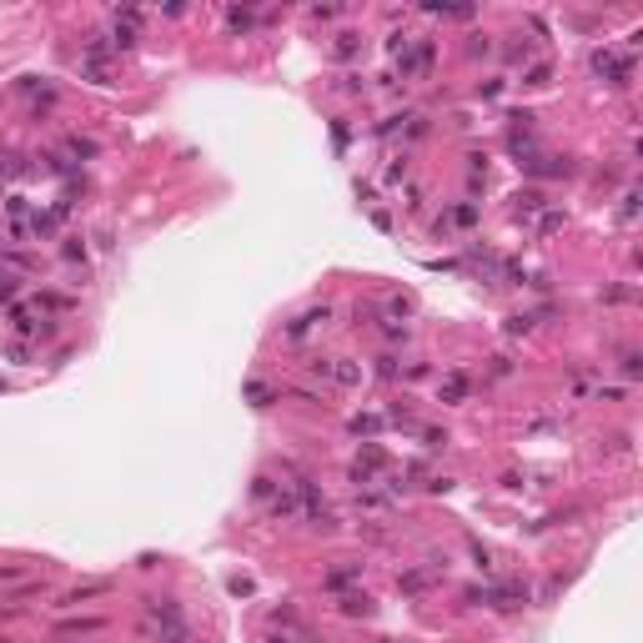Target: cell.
<instances>
[{
	"label": "cell",
	"mask_w": 643,
	"mask_h": 643,
	"mask_svg": "<svg viewBox=\"0 0 643 643\" xmlns=\"http://www.w3.org/2000/svg\"><path fill=\"white\" fill-rule=\"evenodd\" d=\"M427 588V573L418 568V573H402V593H423Z\"/></svg>",
	"instance_id": "cell-24"
},
{
	"label": "cell",
	"mask_w": 643,
	"mask_h": 643,
	"mask_svg": "<svg viewBox=\"0 0 643 643\" xmlns=\"http://www.w3.org/2000/svg\"><path fill=\"white\" fill-rule=\"evenodd\" d=\"M247 402H252V407H272V402H276V392H272L267 382H247Z\"/></svg>",
	"instance_id": "cell-18"
},
{
	"label": "cell",
	"mask_w": 643,
	"mask_h": 643,
	"mask_svg": "<svg viewBox=\"0 0 643 643\" xmlns=\"http://www.w3.org/2000/svg\"><path fill=\"white\" fill-rule=\"evenodd\" d=\"M297 503H302V518L312 522V528L337 533V513L327 508V498L317 493V483H312V478H297Z\"/></svg>",
	"instance_id": "cell-2"
},
{
	"label": "cell",
	"mask_w": 643,
	"mask_h": 643,
	"mask_svg": "<svg viewBox=\"0 0 643 643\" xmlns=\"http://www.w3.org/2000/svg\"><path fill=\"white\" fill-rule=\"evenodd\" d=\"M327 317H332V307H312V312H302L297 322H286V337H291V342H302V337H307L317 322H327Z\"/></svg>",
	"instance_id": "cell-7"
},
{
	"label": "cell",
	"mask_w": 643,
	"mask_h": 643,
	"mask_svg": "<svg viewBox=\"0 0 643 643\" xmlns=\"http://www.w3.org/2000/svg\"><path fill=\"white\" fill-rule=\"evenodd\" d=\"M623 377H628V382L643 377V357H638V352H623Z\"/></svg>",
	"instance_id": "cell-25"
},
{
	"label": "cell",
	"mask_w": 643,
	"mask_h": 643,
	"mask_svg": "<svg viewBox=\"0 0 643 643\" xmlns=\"http://www.w3.org/2000/svg\"><path fill=\"white\" fill-rule=\"evenodd\" d=\"M81 76H86V81H96V86H111V71H106V61H86V55H81Z\"/></svg>",
	"instance_id": "cell-17"
},
{
	"label": "cell",
	"mask_w": 643,
	"mask_h": 643,
	"mask_svg": "<svg viewBox=\"0 0 643 643\" xmlns=\"http://www.w3.org/2000/svg\"><path fill=\"white\" fill-rule=\"evenodd\" d=\"M628 297H633V286H608L603 291V302H628Z\"/></svg>",
	"instance_id": "cell-34"
},
{
	"label": "cell",
	"mask_w": 643,
	"mask_h": 643,
	"mask_svg": "<svg viewBox=\"0 0 643 643\" xmlns=\"http://www.w3.org/2000/svg\"><path fill=\"white\" fill-rule=\"evenodd\" d=\"M11 322H16V332H35V317L26 307H11Z\"/></svg>",
	"instance_id": "cell-27"
},
{
	"label": "cell",
	"mask_w": 643,
	"mask_h": 643,
	"mask_svg": "<svg viewBox=\"0 0 643 643\" xmlns=\"http://www.w3.org/2000/svg\"><path fill=\"white\" fill-rule=\"evenodd\" d=\"M397 61H402V76H427V66H432V40H413Z\"/></svg>",
	"instance_id": "cell-5"
},
{
	"label": "cell",
	"mask_w": 643,
	"mask_h": 643,
	"mask_svg": "<svg viewBox=\"0 0 643 643\" xmlns=\"http://www.w3.org/2000/svg\"><path fill=\"white\" fill-rule=\"evenodd\" d=\"M61 257H66V262H86V247H81V242H76V237H71V242H66V247H61Z\"/></svg>",
	"instance_id": "cell-30"
},
{
	"label": "cell",
	"mask_w": 643,
	"mask_h": 643,
	"mask_svg": "<svg viewBox=\"0 0 643 643\" xmlns=\"http://www.w3.org/2000/svg\"><path fill=\"white\" fill-rule=\"evenodd\" d=\"M332 382H342V387H357V382H362V367H357L352 357H332Z\"/></svg>",
	"instance_id": "cell-10"
},
{
	"label": "cell",
	"mask_w": 643,
	"mask_h": 643,
	"mask_svg": "<svg viewBox=\"0 0 643 643\" xmlns=\"http://www.w3.org/2000/svg\"><path fill=\"white\" fill-rule=\"evenodd\" d=\"M252 498H257V503H272V498H276V483H272L267 473H262V478H252Z\"/></svg>",
	"instance_id": "cell-22"
},
{
	"label": "cell",
	"mask_w": 643,
	"mask_h": 643,
	"mask_svg": "<svg viewBox=\"0 0 643 643\" xmlns=\"http://www.w3.org/2000/svg\"><path fill=\"white\" fill-rule=\"evenodd\" d=\"M618 216H623V221H633V216H638V191H623V206H618Z\"/></svg>",
	"instance_id": "cell-28"
},
{
	"label": "cell",
	"mask_w": 643,
	"mask_h": 643,
	"mask_svg": "<svg viewBox=\"0 0 643 643\" xmlns=\"http://www.w3.org/2000/svg\"><path fill=\"white\" fill-rule=\"evenodd\" d=\"M156 643H186L191 628H186V613L171 603V598H146V623H141Z\"/></svg>",
	"instance_id": "cell-1"
},
{
	"label": "cell",
	"mask_w": 643,
	"mask_h": 643,
	"mask_svg": "<svg viewBox=\"0 0 643 643\" xmlns=\"http://www.w3.org/2000/svg\"><path fill=\"white\" fill-rule=\"evenodd\" d=\"M6 211H11V216H16V221H21V216H26V211H30V201H21V196H11V201H6Z\"/></svg>",
	"instance_id": "cell-35"
},
{
	"label": "cell",
	"mask_w": 643,
	"mask_h": 643,
	"mask_svg": "<svg viewBox=\"0 0 643 643\" xmlns=\"http://www.w3.org/2000/svg\"><path fill=\"white\" fill-rule=\"evenodd\" d=\"M518 166L528 171V177H568V171H573V161H568V156H543V151L522 156Z\"/></svg>",
	"instance_id": "cell-4"
},
{
	"label": "cell",
	"mask_w": 643,
	"mask_h": 643,
	"mask_svg": "<svg viewBox=\"0 0 643 643\" xmlns=\"http://www.w3.org/2000/svg\"><path fill=\"white\" fill-rule=\"evenodd\" d=\"M493 45H488V35H467V55H488Z\"/></svg>",
	"instance_id": "cell-31"
},
{
	"label": "cell",
	"mask_w": 643,
	"mask_h": 643,
	"mask_svg": "<svg viewBox=\"0 0 643 643\" xmlns=\"http://www.w3.org/2000/svg\"><path fill=\"white\" fill-rule=\"evenodd\" d=\"M382 337L387 342H407V322H382Z\"/></svg>",
	"instance_id": "cell-29"
},
{
	"label": "cell",
	"mask_w": 643,
	"mask_h": 643,
	"mask_svg": "<svg viewBox=\"0 0 643 643\" xmlns=\"http://www.w3.org/2000/svg\"><path fill=\"white\" fill-rule=\"evenodd\" d=\"M337 608H342L347 618H372V613H377V603H372L367 593H342V598H337Z\"/></svg>",
	"instance_id": "cell-8"
},
{
	"label": "cell",
	"mask_w": 643,
	"mask_h": 643,
	"mask_svg": "<svg viewBox=\"0 0 643 643\" xmlns=\"http://www.w3.org/2000/svg\"><path fill=\"white\" fill-rule=\"evenodd\" d=\"M96 593H106V583H86V588H71L61 603H86V598H96Z\"/></svg>",
	"instance_id": "cell-23"
},
{
	"label": "cell",
	"mask_w": 643,
	"mask_h": 643,
	"mask_svg": "<svg viewBox=\"0 0 643 643\" xmlns=\"http://www.w3.org/2000/svg\"><path fill=\"white\" fill-rule=\"evenodd\" d=\"M543 206H548V196H543L538 186H528V191H518V196H513V216H518V221H533Z\"/></svg>",
	"instance_id": "cell-6"
},
{
	"label": "cell",
	"mask_w": 643,
	"mask_h": 643,
	"mask_svg": "<svg viewBox=\"0 0 643 643\" xmlns=\"http://www.w3.org/2000/svg\"><path fill=\"white\" fill-rule=\"evenodd\" d=\"M522 332H533V317H528V312L508 317V337H522Z\"/></svg>",
	"instance_id": "cell-26"
},
{
	"label": "cell",
	"mask_w": 643,
	"mask_h": 643,
	"mask_svg": "<svg viewBox=\"0 0 643 643\" xmlns=\"http://www.w3.org/2000/svg\"><path fill=\"white\" fill-rule=\"evenodd\" d=\"M377 377H382V382H397V377H402V367H397V357H392V352H382V357H377Z\"/></svg>",
	"instance_id": "cell-21"
},
{
	"label": "cell",
	"mask_w": 643,
	"mask_h": 643,
	"mask_svg": "<svg viewBox=\"0 0 643 643\" xmlns=\"http://www.w3.org/2000/svg\"><path fill=\"white\" fill-rule=\"evenodd\" d=\"M423 442H427V447L437 452V447H447V432H437V427H427V432H423Z\"/></svg>",
	"instance_id": "cell-33"
},
{
	"label": "cell",
	"mask_w": 643,
	"mask_h": 643,
	"mask_svg": "<svg viewBox=\"0 0 643 643\" xmlns=\"http://www.w3.org/2000/svg\"><path fill=\"white\" fill-rule=\"evenodd\" d=\"M488 372H493V377H508V372H513V357H493V367H488Z\"/></svg>",
	"instance_id": "cell-36"
},
{
	"label": "cell",
	"mask_w": 643,
	"mask_h": 643,
	"mask_svg": "<svg viewBox=\"0 0 643 643\" xmlns=\"http://www.w3.org/2000/svg\"><path fill=\"white\" fill-rule=\"evenodd\" d=\"M548 81H553V66H548V61L528 66V76H522V86H548Z\"/></svg>",
	"instance_id": "cell-20"
},
{
	"label": "cell",
	"mask_w": 643,
	"mask_h": 643,
	"mask_svg": "<svg viewBox=\"0 0 643 643\" xmlns=\"http://www.w3.org/2000/svg\"><path fill=\"white\" fill-rule=\"evenodd\" d=\"M437 397H442V402H467V377H462V372H447L442 387H437Z\"/></svg>",
	"instance_id": "cell-11"
},
{
	"label": "cell",
	"mask_w": 643,
	"mask_h": 643,
	"mask_svg": "<svg viewBox=\"0 0 643 643\" xmlns=\"http://www.w3.org/2000/svg\"><path fill=\"white\" fill-rule=\"evenodd\" d=\"M593 71H598L608 86H628V81H633V55H618V50H593Z\"/></svg>",
	"instance_id": "cell-3"
},
{
	"label": "cell",
	"mask_w": 643,
	"mask_h": 643,
	"mask_svg": "<svg viewBox=\"0 0 643 643\" xmlns=\"http://www.w3.org/2000/svg\"><path fill=\"white\" fill-rule=\"evenodd\" d=\"M66 151H71L76 161H96V156H101V146H96L91 136H66Z\"/></svg>",
	"instance_id": "cell-14"
},
{
	"label": "cell",
	"mask_w": 643,
	"mask_h": 643,
	"mask_svg": "<svg viewBox=\"0 0 643 643\" xmlns=\"http://www.w3.org/2000/svg\"><path fill=\"white\" fill-rule=\"evenodd\" d=\"M332 50H337V61H352V55H357V50H362V35H357V30H342V35H337V45H332Z\"/></svg>",
	"instance_id": "cell-15"
},
{
	"label": "cell",
	"mask_w": 643,
	"mask_h": 643,
	"mask_svg": "<svg viewBox=\"0 0 643 643\" xmlns=\"http://www.w3.org/2000/svg\"><path fill=\"white\" fill-rule=\"evenodd\" d=\"M226 26H231V30H252V26H257V11H247V6H231V11H226Z\"/></svg>",
	"instance_id": "cell-16"
},
{
	"label": "cell",
	"mask_w": 643,
	"mask_h": 643,
	"mask_svg": "<svg viewBox=\"0 0 643 643\" xmlns=\"http://www.w3.org/2000/svg\"><path fill=\"white\" fill-rule=\"evenodd\" d=\"M563 221H568V216H563L558 206H543V211H538V226H533V231H538V237H553V231H563Z\"/></svg>",
	"instance_id": "cell-13"
},
{
	"label": "cell",
	"mask_w": 643,
	"mask_h": 643,
	"mask_svg": "<svg viewBox=\"0 0 643 643\" xmlns=\"http://www.w3.org/2000/svg\"><path fill=\"white\" fill-rule=\"evenodd\" d=\"M11 297H16V276L0 272V302H11Z\"/></svg>",
	"instance_id": "cell-32"
},
{
	"label": "cell",
	"mask_w": 643,
	"mask_h": 643,
	"mask_svg": "<svg viewBox=\"0 0 643 643\" xmlns=\"http://www.w3.org/2000/svg\"><path fill=\"white\" fill-rule=\"evenodd\" d=\"M136 45V26H121L116 21V30H111V50H131Z\"/></svg>",
	"instance_id": "cell-19"
},
{
	"label": "cell",
	"mask_w": 643,
	"mask_h": 643,
	"mask_svg": "<svg viewBox=\"0 0 643 643\" xmlns=\"http://www.w3.org/2000/svg\"><path fill=\"white\" fill-rule=\"evenodd\" d=\"M352 578H362V563H337L332 573H322V588H347Z\"/></svg>",
	"instance_id": "cell-9"
},
{
	"label": "cell",
	"mask_w": 643,
	"mask_h": 643,
	"mask_svg": "<svg viewBox=\"0 0 643 643\" xmlns=\"http://www.w3.org/2000/svg\"><path fill=\"white\" fill-rule=\"evenodd\" d=\"M382 423H387V418H377V413H357L347 427H352V437H377V432H382Z\"/></svg>",
	"instance_id": "cell-12"
},
{
	"label": "cell",
	"mask_w": 643,
	"mask_h": 643,
	"mask_svg": "<svg viewBox=\"0 0 643 643\" xmlns=\"http://www.w3.org/2000/svg\"><path fill=\"white\" fill-rule=\"evenodd\" d=\"M0 191H6V186H0Z\"/></svg>",
	"instance_id": "cell-37"
}]
</instances>
